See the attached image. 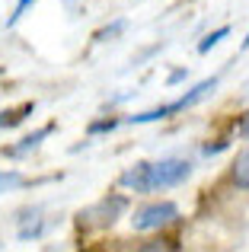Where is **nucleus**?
Returning <instances> with one entry per match:
<instances>
[{
  "instance_id": "obj_1",
  "label": "nucleus",
  "mask_w": 249,
  "mask_h": 252,
  "mask_svg": "<svg viewBox=\"0 0 249 252\" xmlns=\"http://www.w3.org/2000/svg\"><path fill=\"white\" fill-rule=\"evenodd\" d=\"M192 160L186 157H163V160H141L128 166L119 176V185L131 195H154V191H169L176 185H186L192 179Z\"/></svg>"
},
{
  "instance_id": "obj_2",
  "label": "nucleus",
  "mask_w": 249,
  "mask_h": 252,
  "mask_svg": "<svg viewBox=\"0 0 249 252\" xmlns=\"http://www.w3.org/2000/svg\"><path fill=\"white\" fill-rule=\"evenodd\" d=\"M220 86V77H208V80H201V83H195L188 93H182L179 99H173V102H166V105H156V109H147V112H137V115H128L124 122L128 125H154V122H166V118H173V115H179V112H186V109H192V105H198L201 99H208L214 90Z\"/></svg>"
},
{
  "instance_id": "obj_3",
  "label": "nucleus",
  "mask_w": 249,
  "mask_h": 252,
  "mask_svg": "<svg viewBox=\"0 0 249 252\" xmlns=\"http://www.w3.org/2000/svg\"><path fill=\"white\" fill-rule=\"evenodd\" d=\"M179 204L176 201H147L141 208H134L131 214V230L134 233H160V230L179 223Z\"/></svg>"
},
{
  "instance_id": "obj_4",
  "label": "nucleus",
  "mask_w": 249,
  "mask_h": 252,
  "mask_svg": "<svg viewBox=\"0 0 249 252\" xmlns=\"http://www.w3.org/2000/svg\"><path fill=\"white\" fill-rule=\"evenodd\" d=\"M124 211H128V195H106L96 204L83 208L77 214V223H80V230H106V227H115V220Z\"/></svg>"
},
{
  "instance_id": "obj_5",
  "label": "nucleus",
  "mask_w": 249,
  "mask_h": 252,
  "mask_svg": "<svg viewBox=\"0 0 249 252\" xmlns=\"http://www.w3.org/2000/svg\"><path fill=\"white\" fill-rule=\"evenodd\" d=\"M55 131V122H48V125H42L38 131H32V134H26L19 144H10V147H3V154L6 157H26V154H32V150H38L42 147V141Z\"/></svg>"
},
{
  "instance_id": "obj_6",
  "label": "nucleus",
  "mask_w": 249,
  "mask_h": 252,
  "mask_svg": "<svg viewBox=\"0 0 249 252\" xmlns=\"http://www.w3.org/2000/svg\"><path fill=\"white\" fill-rule=\"evenodd\" d=\"M227 182L240 191H249V147H243L237 157H233L230 169H227Z\"/></svg>"
},
{
  "instance_id": "obj_7",
  "label": "nucleus",
  "mask_w": 249,
  "mask_h": 252,
  "mask_svg": "<svg viewBox=\"0 0 249 252\" xmlns=\"http://www.w3.org/2000/svg\"><path fill=\"white\" fill-rule=\"evenodd\" d=\"M35 112V102H23L19 109H6V112H0V131H10V128H16V125H23L26 118Z\"/></svg>"
},
{
  "instance_id": "obj_8",
  "label": "nucleus",
  "mask_w": 249,
  "mask_h": 252,
  "mask_svg": "<svg viewBox=\"0 0 249 252\" xmlns=\"http://www.w3.org/2000/svg\"><path fill=\"white\" fill-rule=\"evenodd\" d=\"M26 185V176L19 169H0V195H6V191H16Z\"/></svg>"
},
{
  "instance_id": "obj_9",
  "label": "nucleus",
  "mask_w": 249,
  "mask_h": 252,
  "mask_svg": "<svg viewBox=\"0 0 249 252\" xmlns=\"http://www.w3.org/2000/svg\"><path fill=\"white\" fill-rule=\"evenodd\" d=\"M227 35H230V26H220V29H214L211 35H205V38H201V42H198V55H208V51H211V48H218V45L224 42Z\"/></svg>"
},
{
  "instance_id": "obj_10",
  "label": "nucleus",
  "mask_w": 249,
  "mask_h": 252,
  "mask_svg": "<svg viewBox=\"0 0 249 252\" xmlns=\"http://www.w3.org/2000/svg\"><path fill=\"white\" fill-rule=\"evenodd\" d=\"M128 29V19H115V23H109V26H102L99 32H96V42H112V38H119L122 32Z\"/></svg>"
},
{
  "instance_id": "obj_11",
  "label": "nucleus",
  "mask_w": 249,
  "mask_h": 252,
  "mask_svg": "<svg viewBox=\"0 0 249 252\" xmlns=\"http://www.w3.org/2000/svg\"><path fill=\"white\" fill-rule=\"evenodd\" d=\"M141 252H173V249H179V243L176 240H166V236H156V240H147V243H141V246H137Z\"/></svg>"
},
{
  "instance_id": "obj_12",
  "label": "nucleus",
  "mask_w": 249,
  "mask_h": 252,
  "mask_svg": "<svg viewBox=\"0 0 249 252\" xmlns=\"http://www.w3.org/2000/svg\"><path fill=\"white\" fill-rule=\"evenodd\" d=\"M122 125V118H99V122H93L87 128V134H106V131H115Z\"/></svg>"
},
{
  "instance_id": "obj_13",
  "label": "nucleus",
  "mask_w": 249,
  "mask_h": 252,
  "mask_svg": "<svg viewBox=\"0 0 249 252\" xmlns=\"http://www.w3.org/2000/svg\"><path fill=\"white\" fill-rule=\"evenodd\" d=\"M230 147V141H218V144H205L201 147V157H218V154H224V150Z\"/></svg>"
},
{
  "instance_id": "obj_14",
  "label": "nucleus",
  "mask_w": 249,
  "mask_h": 252,
  "mask_svg": "<svg viewBox=\"0 0 249 252\" xmlns=\"http://www.w3.org/2000/svg\"><path fill=\"white\" fill-rule=\"evenodd\" d=\"M186 77H188V70H186V67H179V70H173V74H169V77H166V86H176V83H182V80H186Z\"/></svg>"
},
{
  "instance_id": "obj_15",
  "label": "nucleus",
  "mask_w": 249,
  "mask_h": 252,
  "mask_svg": "<svg viewBox=\"0 0 249 252\" xmlns=\"http://www.w3.org/2000/svg\"><path fill=\"white\" fill-rule=\"evenodd\" d=\"M237 134H240V137H246V141H249V112H246V115H243V118L237 122Z\"/></svg>"
},
{
  "instance_id": "obj_16",
  "label": "nucleus",
  "mask_w": 249,
  "mask_h": 252,
  "mask_svg": "<svg viewBox=\"0 0 249 252\" xmlns=\"http://www.w3.org/2000/svg\"><path fill=\"white\" fill-rule=\"evenodd\" d=\"M243 51H249V35H246V38H243Z\"/></svg>"
}]
</instances>
